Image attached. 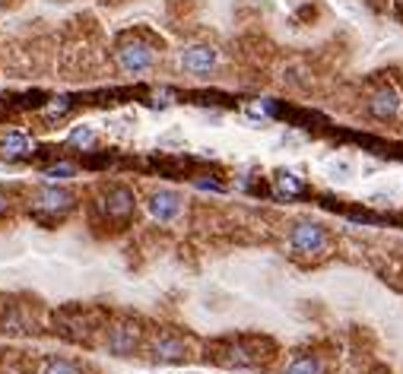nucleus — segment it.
I'll use <instances>...</instances> for the list:
<instances>
[{"label":"nucleus","mask_w":403,"mask_h":374,"mask_svg":"<svg viewBox=\"0 0 403 374\" xmlns=\"http://www.w3.org/2000/svg\"><path fill=\"white\" fill-rule=\"evenodd\" d=\"M73 207H77V197L58 185H45V187L32 190V197H29V213L42 222L64 219L67 213H73Z\"/></svg>","instance_id":"1"},{"label":"nucleus","mask_w":403,"mask_h":374,"mask_svg":"<svg viewBox=\"0 0 403 374\" xmlns=\"http://www.w3.org/2000/svg\"><path fill=\"white\" fill-rule=\"evenodd\" d=\"M159 60V48L143 35H124L114 48V64L124 73H143Z\"/></svg>","instance_id":"2"},{"label":"nucleus","mask_w":403,"mask_h":374,"mask_svg":"<svg viewBox=\"0 0 403 374\" xmlns=\"http://www.w3.org/2000/svg\"><path fill=\"white\" fill-rule=\"evenodd\" d=\"M289 248L299 257H324L327 248H331V238H327L324 226H318L311 219H302L289 229Z\"/></svg>","instance_id":"3"},{"label":"nucleus","mask_w":403,"mask_h":374,"mask_svg":"<svg viewBox=\"0 0 403 374\" xmlns=\"http://www.w3.org/2000/svg\"><path fill=\"white\" fill-rule=\"evenodd\" d=\"M264 358L261 346L248 343V339H232V343H222L213 349V362L225 365V368H254Z\"/></svg>","instance_id":"4"},{"label":"nucleus","mask_w":403,"mask_h":374,"mask_svg":"<svg viewBox=\"0 0 403 374\" xmlns=\"http://www.w3.org/2000/svg\"><path fill=\"white\" fill-rule=\"evenodd\" d=\"M99 213L105 216V219L121 222V226H124V222L136 213V197H134V190L124 187V185L108 187L105 194H102V200H99Z\"/></svg>","instance_id":"5"},{"label":"nucleus","mask_w":403,"mask_h":374,"mask_svg":"<svg viewBox=\"0 0 403 374\" xmlns=\"http://www.w3.org/2000/svg\"><path fill=\"white\" fill-rule=\"evenodd\" d=\"M368 114L378 121H397L403 114V92L391 83L378 86V89L368 95Z\"/></svg>","instance_id":"6"},{"label":"nucleus","mask_w":403,"mask_h":374,"mask_svg":"<svg viewBox=\"0 0 403 374\" xmlns=\"http://www.w3.org/2000/svg\"><path fill=\"white\" fill-rule=\"evenodd\" d=\"M136 346H140V327H136L134 321H118L105 336V349L118 358L134 356Z\"/></svg>","instance_id":"7"},{"label":"nucleus","mask_w":403,"mask_h":374,"mask_svg":"<svg viewBox=\"0 0 403 374\" xmlns=\"http://www.w3.org/2000/svg\"><path fill=\"white\" fill-rule=\"evenodd\" d=\"M149 358L159 365H178L188 358V343L181 336H175V333H162V336H156L149 343Z\"/></svg>","instance_id":"8"},{"label":"nucleus","mask_w":403,"mask_h":374,"mask_svg":"<svg viewBox=\"0 0 403 374\" xmlns=\"http://www.w3.org/2000/svg\"><path fill=\"white\" fill-rule=\"evenodd\" d=\"M146 209L156 222H175L184 213V200L175 190H153L146 200Z\"/></svg>","instance_id":"9"},{"label":"nucleus","mask_w":403,"mask_h":374,"mask_svg":"<svg viewBox=\"0 0 403 374\" xmlns=\"http://www.w3.org/2000/svg\"><path fill=\"white\" fill-rule=\"evenodd\" d=\"M216 64H220V51L213 45H190L181 51V70L194 73V77L210 73Z\"/></svg>","instance_id":"10"},{"label":"nucleus","mask_w":403,"mask_h":374,"mask_svg":"<svg viewBox=\"0 0 403 374\" xmlns=\"http://www.w3.org/2000/svg\"><path fill=\"white\" fill-rule=\"evenodd\" d=\"M29 153H32V143H29V137H26V133L6 131L4 137H0V155H4V159H10V162L29 159Z\"/></svg>","instance_id":"11"},{"label":"nucleus","mask_w":403,"mask_h":374,"mask_svg":"<svg viewBox=\"0 0 403 374\" xmlns=\"http://www.w3.org/2000/svg\"><path fill=\"white\" fill-rule=\"evenodd\" d=\"M273 187H276V194H283V197H299V194H305V181L299 178L296 172H276V178H273Z\"/></svg>","instance_id":"12"},{"label":"nucleus","mask_w":403,"mask_h":374,"mask_svg":"<svg viewBox=\"0 0 403 374\" xmlns=\"http://www.w3.org/2000/svg\"><path fill=\"white\" fill-rule=\"evenodd\" d=\"M36 374H83L80 371L77 362H70V358H58V356H48L38 362V371Z\"/></svg>","instance_id":"13"},{"label":"nucleus","mask_w":403,"mask_h":374,"mask_svg":"<svg viewBox=\"0 0 403 374\" xmlns=\"http://www.w3.org/2000/svg\"><path fill=\"white\" fill-rule=\"evenodd\" d=\"M283 374H324V362L318 356H296Z\"/></svg>","instance_id":"14"},{"label":"nucleus","mask_w":403,"mask_h":374,"mask_svg":"<svg viewBox=\"0 0 403 374\" xmlns=\"http://www.w3.org/2000/svg\"><path fill=\"white\" fill-rule=\"evenodd\" d=\"M95 131L90 124H80V127H73L70 131V137H67V146H73V149H92L95 146Z\"/></svg>","instance_id":"15"},{"label":"nucleus","mask_w":403,"mask_h":374,"mask_svg":"<svg viewBox=\"0 0 403 374\" xmlns=\"http://www.w3.org/2000/svg\"><path fill=\"white\" fill-rule=\"evenodd\" d=\"M70 108H73V101L67 99V95H60V99L45 101V105H42V114H45V118H64Z\"/></svg>","instance_id":"16"},{"label":"nucleus","mask_w":403,"mask_h":374,"mask_svg":"<svg viewBox=\"0 0 403 374\" xmlns=\"http://www.w3.org/2000/svg\"><path fill=\"white\" fill-rule=\"evenodd\" d=\"M73 172H77L73 165H67V162H58V165H51L45 175H48V178H70Z\"/></svg>","instance_id":"17"},{"label":"nucleus","mask_w":403,"mask_h":374,"mask_svg":"<svg viewBox=\"0 0 403 374\" xmlns=\"http://www.w3.org/2000/svg\"><path fill=\"white\" fill-rule=\"evenodd\" d=\"M153 105H159V108L172 105V92H168V89H159V92H153Z\"/></svg>","instance_id":"18"},{"label":"nucleus","mask_w":403,"mask_h":374,"mask_svg":"<svg viewBox=\"0 0 403 374\" xmlns=\"http://www.w3.org/2000/svg\"><path fill=\"white\" fill-rule=\"evenodd\" d=\"M197 187H203V190H225L222 185H216V181H194Z\"/></svg>","instance_id":"19"},{"label":"nucleus","mask_w":403,"mask_h":374,"mask_svg":"<svg viewBox=\"0 0 403 374\" xmlns=\"http://www.w3.org/2000/svg\"><path fill=\"white\" fill-rule=\"evenodd\" d=\"M6 209H10V197H6V194H4V190H0V216H4V213H6Z\"/></svg>","instance_id":"20"},{"label":"nucleus","mask_w":403,"mask_h":374,"mask_svg":"<svg viewBox=\"0 0 403 374\" xmlns=\"http://www.w3.org/2000/svg\"><path fill=\"white\" fill-rule=\"evenodd\" d=\"M397 10H403V0H397Z\"/></svg>","instance_id":"21"}]
</instances>
